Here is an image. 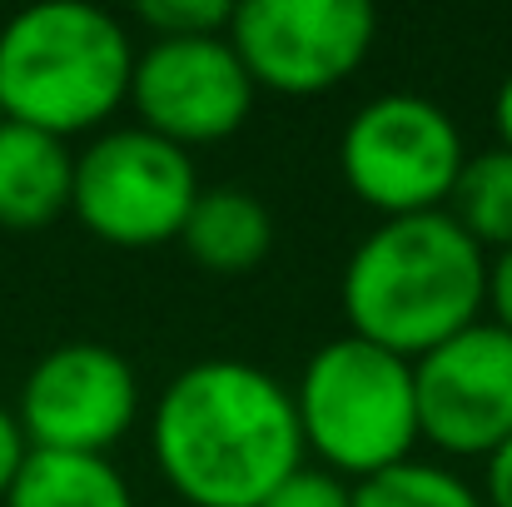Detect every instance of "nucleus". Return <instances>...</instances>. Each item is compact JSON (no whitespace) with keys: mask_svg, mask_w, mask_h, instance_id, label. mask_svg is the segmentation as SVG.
<instances>
[{"mask_svg":"<svg viewBox=\"0 0 512 507\" xmlns=\"http://www.w3.org/2000/svg\"><path fill=\"white\" fill-rule=\"evenodd\" d=\"M155 458L194 507H259L304 468L294 393L244 358H199L155 403Z\"/></svg>","mask_w":512,"mask_h":507,"instance_id":"obj_1","label":"nucleus"},{"mask_svg":"<svg viewBox=\"0 0 512 507\" xmlns=\"http://www.w3.org/2000/svg\"><path fill=\"white\" fill-rule=\"evenodd\" d=\"M488 249L448 214H393L373 224L343 269V314L358 338L423 358L483 314Z\"/></svg>","mask_w":512,"mask_h":507,"instance_id":"obj_2","label":"nucleus"},{"mask_svg":"<svg viewBox=\"0 0 512 507\" xmlns=\"http://www.w3.org/2000/svg\"><path fill=\"white\" fill-rule=\"evenodd\" d=\"M135 45L125 25L90 0H35L0 25L5 120L45 135H80L130 100Z\"/></svg>","mask_w":512,"mask_h":507,"instance_id":"obj_3","label":"nucleus"},{"mask_svg":"<svg viewBox=\"0 0 512 507\" xmlns=\"http://www.w3.org/2000/svg\"><path fill=\"white\" fill-rule=\"evenodd\" d=\"M304 448H314L329 473L339 478H373L393 463H408L418 428V383L413 358L343 334L329 338L294 388Z\"/></svg>","mask_w":512,"mask_h":507,"instance_id":"obj_4","label":"nucleus"},{"mask_svg":"<svg viewBox=\"0 0 512 507\" xmlns=\"http://www.w3.org/2000/svg\"><path fill=\"white\" fill-rule=\"evenodd\" d=\"M194 199L199 174L189 165V150L145 125L105 130L75 155L70 209L95 239L115 249H150L179 239Z\"/></svg>","mask_w":512,"mask_h":507,"instance_id":"obj_5","label":"nucleus"},{"mask_svg":"<svg viewBox=\"0 0 512 507\" xmlns=\"http://www.w3.org/2000/svg\"><path fill=\"white\" fill-rule=\"evenodd\" d=\"M463 135L443 105L428 95L388 90L358 105L339 140V165L348 189L373 204L383 219L443 209L458 169H463Z\"/></svg>","mask_w":512,"mask_h":507,"instance_id":"obj_6","label":"nucleus"},{"mask_svg":"<svg viewBox=\"0 0 512 507\" xmlns=\"http://www.w3.org/2000/svg\"><path fill=\"white\" fill-rule=\"evenodd\" d=\"M373 35L378 10L368 0H244L229 20L244 70L279 95L334 90L363 65Z\"/></svg>","mask_w":512,"mask_h":507,"instance_id":"obj_7","label":"nucleus"},{"mask_svg":"<svg viewBox=\"0 0 512 507\" xmlns=\"http://www.w3.org/2000/svg\"><path fill=\"white\" fill-rule=\"evenodd\" d=\"M140 413V378L110 343L75 338L35 358L20 383L15 423L30 448L110 453Z\"/></svg>","mask_w":512,"mask_h":507,"instance_id":"obj_8","label":"nucleus"},{"mask_svg":"<svg viewBox=\"0 0 512 507\" xmlns=\"http://www.w3.org/2000/svg\"><path fill=\"white\" fill-rule=\"evenodd\" d=\"M130 105L140 125L170 145H209L234 135L254 110V75L229 35H170L150 40L130 70Z\"/></svg>","mask_w":512,"mask_h":507,"instance_id":"obj_9","label":"nucleus"},{"mask_svg":"<svg viewBox=\"0 0 512 507\" xmlns=\"http://www.w3.org/2000/svg\"><path fill=\"white\" fill-rule=\"evenodd\" d=\"M418 428L443 453L488 458L512 438V334L493 319L468 324L413 358Z\"/></svg>","mask_w":512,"mask_h":507,"instance_id":"obj_10","label":"nucleus"},{"mask_svg":"<svg viewBox=\"0 0 512 507\" xmlns=\"http://www.w3.org/2000/svg\"><path fill=\"white\" fill-rule=\"evenodd\" d=\"M75 155L60 135L35 125L5 120L0 125V224L5 229H40L70 209Z\"/></svg>","mask_w":512,"mask_h":507,"instance_id":"obj_11","label":"nucleus"},{"mask_svg":"<svg viewBox=\"0 0 512 507\" xmlns=\"http://www.w3.org/2000/svg\"><path fill=\"white\" fill-rule=\"evenodd\" d=\"M184 254L209 274H244L254 269L274 244V219L264 199L244 184H209L189 204V219L179 229Z\"/></svg>","mask_w":512,"mask_h":507,"instance_id":"obj_12","label":"nucleus"},{"mask_svg":"<svg viewBox=\"0 0 512 507\" xmlns=\"http://www.w3.org/2000/svg\"><path fill=\"white\" fill-rule=\"evenodd\" d=\"M5 507H135V493L105 453L30 448Z\"/></svg>","mask_w":512,"mask_h":507,"instance_id":"obj_13","label":"nucleus"},{"mask_svg":"<svg viewBox=\"0 0 512 507\" xmlns=\"http://www.w3.org/2000/svg\"><path fill=\"white\" fill-rule=\"evenodd\" d=\"M483 249H512V150H483L463 160L458 184L443 204Z\"/></svg>","mask_w":512,"mask_h":507,"instance_id":"obj_14","label":"nucleus"},{"mask_svg":"<svg viewBox=\"0 0 512 507\" xmlns=\"http://www.w3.org/2000/svg\"><path fill=\"white\" fill-rule=\"evenodd\" d=\"M353 507H483V498L438 463H393L353 483Z\"/></svg>","mask_w":512,"mask_h":507,"instance_id":"obj_15","label":"nucleus"},{"mask_svg":"<svg viewBox=\"0 0 512 507\" xmlns=\"http://www.w3.org/2000/svg\"><path fill=\"white\" fill-rule=\"evenodd\" d=\"M140 20L155 30V40H170V35H229L234 5L229 0H140Z\"/></svg>","mask_w":512,"mask_h":507,"instance_id":"obj_16","label":"nucleus"},{"mask_svg":"<svg viewBox=\"0 0 512 507\" xmlns=\"http://www.w3.org/2000/svg\"><path fill=\"white\" fill-rule=\"evenodd\" d=\"M259 507H353V488L329 468H294Z\"/></svg>","mask_w":512,"mask_h":507,"instance_id":"obj_17","label":"nucleus"},{"mask_svg":"<svg viewBox=\"0 0 512 507\" xmlns=\"http://www.w3.org/2000/svg\"><path fill=\"white\" fill-rule=\"evenodd\" d=\"M483 304L493 309V324L512 334V249H498L488 259V289H483Z\"/></svg>","mask_w":512,"mask_h":507,"instance_id":"obj_18","label":"nucleus"},{"mask_svg":"<svg viewBox=\"0 0 512 507\" xmlns=\"http://www.w3.org/2000/svg\"><path fill=\"white\" fill-rule=\"evenodd\" d=\"M25 453H30V443H25V433H20L15 413L0 403V503H5V493H10V483H15V473H20Z\"/></svg>","mask_w":512,"mask_h":507,"instance_id":"obj_19","label":"nucleus"},{"mask_svg":"<svg viewBox=\"0 0 512 507\" xmlns=\"http://www.w3.org/2000/svg\"><path fill=\"white\" fill-rule=\"evenodd\" d=\"M488 503L512 507V438L488 453Z\"/></svg>","mask_w":512,"mask_h":507,"instance_id":"obj_20","label":"nucleus"},{"mask_svg":"<svg viewBox=\"0 0 512 507\" xmlns=\"http://www.w3.org/2000/svg\"><path fill=\"white\" fill-rule=\"evenodd\" d=\"M493 125H498L503 145L512 150V70L503 75V85H498V100H493Z\"/></svg>","mask_w":512,"mask_h":507,"instance_id":"obj_21","label":"nucleus"},{"mask_svg":"<svg viewBox=\"0 0 512 507\" xmlns=\"http://www.w3.org/2000/svg\"><path fill=\"white\" fill-rule=\"evenodd\" d=\"M0 125H5V105H0Z\"/></svg>","mask_w":512,"mask_h":507,"instance_id":"obj_22","label":"nucleus"}]
</instances>
